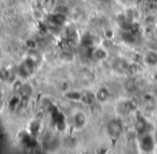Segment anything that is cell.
<instances>
[{
    "label": "cell",
    "mask_w": 157,
    "mask_h": 154,
    "mask_svg": "<svg viewBox=\"0 0 157 154\" xmlns=\"http://www.w3.org/2000/svg\"><path fill=\"white\" fill-rule=\"evenodd\" d=\"M123 130H124V127L120 120H112L108 124V132H109L110 136L113 138H118L122 135Z\"/></svg>",
    "instance_id": "2"
},
{
    "label": "cell",
    "mask_w": 157,
    "mask_h": 154,
    "mask_svg": "<svg viewBox=\"0 0 157 154\" xmlns=\"http://www.w3.org/2000/svg\"><path fill=\"white\" fill-rule=\"evenodd\" d=\"M74 124L78 127H82L85 124V115L82 112H78L74 115Z\"/></svg>",
    "instance_id": "4"
},
{
    "label": "cell",
    "mask_w": 157,
    "mask_h": 154,
    "mask_svg": "<svg viewBox=\"0 0 157 154\" xmlns=\"http://www.w3.org/2000/svg\"><path fill=\"white\" fill-rule=\"evenodd\" d=\"M146 129V123L142 119H139L136 122V130H137L139 134H144Z\"/></svg>",
    "instance_id": "5"
},
{
    "label": "cell",
    "mask_w": 157,
    "mask_h": 154,
    "mask_svg": "<svg viewBox=\"0 0 157 154\" xmlns=\"http://www.w3.org/2000/svg\"><path fill=\"white\" fill-rule=\"evenodd\" d=\"M94 56L98 59H103L107 57V53H105L102 49H96L94 52Z\"/></svg>",
    "instance_id": "8"
},
{
    "label": "cell",
    "mask_w": 157,
    "mask_h": 154,
    "mask_svg": "<svg viewBox=\"0 0 157 154\" xmlns=\"http://www.w3.org/2000/svg\"><path fill=\"white\" fill-rule=\"evenodd\" d=\"M123 40L126 41V42H128V43H133V42L136 41V38H135V36L130 33V31L127 30L123 34Z\"/></svg>",
    "instance_id": "7"
},
{
    "label": "cell",
    "mask_w": 157,
    "mask_h": 154,
    "mask_svg": "<svg viewBox=\"0 0 157 154\" xmlns=\"http://www.w3.org/2000/svg\"><path fill=\"white\" fill-rule=\"evenodd\" d=\"M156 150H157V144H156Z\"/></svg>",
    "instance_id": "9"
},
{
    "label": "cell",
    "mask_w": 157,
    "mask_h": 154,
    "mask_svg": "<svg viewBox=\"0 0 157 154\" xmlns=\"http://www.w3.org/2000/svg\"><path fill=\"white\" fill-rule=\"evenodd\" d=\"M144 61L146 65L151 66H157V51L150 50L144 54Z\"/></svg>",
    "instance_id": "3"
},
{
    "label": "cell",
    "mask_w": 157,
    "mask_h": 154,
    "mask_svg": "<svg viewBox=\"0 0 157 154\" xmlns=\"http://www.w3.org/2000/svg\"><path fill=\"white\" fill-rule=\"evenodd\" d=\"M109 91L107 89H100L97 94V98H98L100 101H105V100L109 98Z\"/></svg>",
    "instance_id": "6"
},
{
    "label": "cell",
    "mask_w": 157,
    "mask_h": 154,
    "mask_svg": "<svg viewBox=\"0 0 157 154\" xmlns=\"http://www.w3.org/2000/svg\"><path fill=\"white\" fill-rule=\"evenodd\" d=\"M139 144H140V149H141L142 152H152L153 150H155L156 148V140L155 138L150 134H142V137L140 138L139 141Z\"/></svg>",
    "instance_id": "1"
}]
</instances>
